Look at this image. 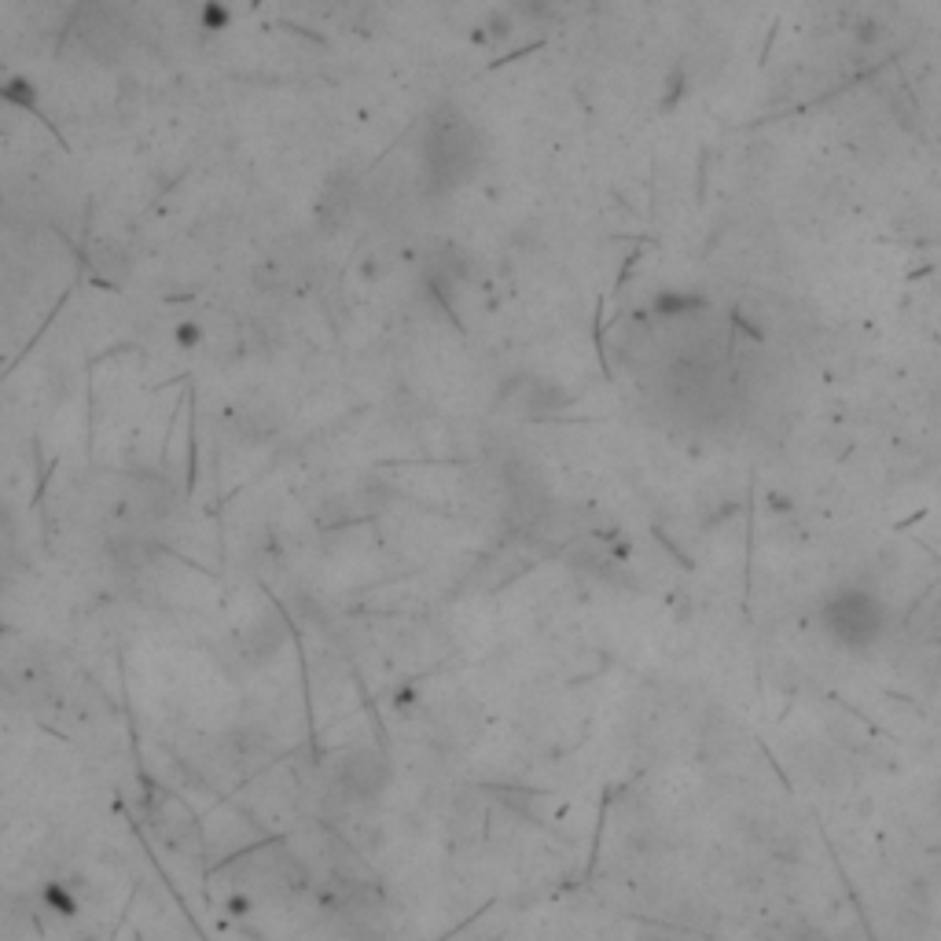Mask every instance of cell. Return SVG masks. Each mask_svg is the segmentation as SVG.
I'll use <instances>...</instances> for the list:
<instances>
[{
    "label": "cell",
    "instance_id": "obj_1",
    "mask_svg": "<svg viewBox=\"0 0 941 941\" xmlns=\"http://www.w3.org/2000/svg\"><path fill=\"white\" fill-rule=\"evenodd\" d=\"M482 166V140L460 107L445 103L423 125L420 181L427 195H445L475 177Z\"/></svg>",
    "mask_w": 941,
    "mask_h": 941
},
{
    "label": "cell",
    "instance_id": "obj_2",
    "mask_svg": "<svg viewBox=\"0 0 941 941\" xmlns=\"http://www.w3.org/2000/svg\"><path fill=\"white\" fill-rule=\"evenodd\" d=\"M70 41H78L81 52H89L100 63L118 59V52L129 41V19L118 0H81L74 23H70Z\"/></svg>",
    "mask_w": 941,
    "mask_h": 941
},
{
    "label": "cell",
    "instance_id": "obj_3",
    "mask_svg": "<svg viewBox=\"0 0 941 941\" xmlns=\"http://www.w3.org/2000/svg\"><path fill=\"white\" fill-rule=\"evenodd\" d=\"M342 787L353 794V798H375L390 783V769H386V758L375 754V750H357L342 761Z\"/></svg>",
    "mask_w": 941,
    "mask_h": 941
},
{
    "label": "cell",
    "instance_id": "obj_4",
    "mask_svg": "<svg viewBox=\"0 0 941 941\" xmlns=\"http://www.w3.org/2000/svg\"><path fill=\"white\" fill-rule=\"evenodd\" d=\"M357 203H361V181H357L353 173H335V177L328 181V188H324V195H320V203H317L320 225L328 228V232L342 228L346 221H350L353 206Z\"/></svg>",
    "mask_w": 941,
    "mask_h": 941
},
{
    "label": "cell",
    "instance_id": "obj_5",
    "mask_svg": "<svg viewBox=\"0 0 941 941\" xmlns=\"http://www.w3.org/2000/svg\"><path fill=\"white\" fill-rule=\"evenodd\" d=\"M706 298L703 295H692V291H662V295L655 298V313H662V317H688V313H695V309H703Z\"/></svg>",
    "mask_w": 941,
    "mask_h": 941
},
{
    "label": "cell",
    "instance_id": "obj_6",
    "mask_svg": "<svg viewBox=\"0 0 941 941\" xmlns=\"http://www.w3.org/2000/svg\"><path fill=\"white\" fill-rule=\"evenodd\" d=\"M0 100L12 103L15 111H19V107H23V111H34L37 89L26 78H12V81H4V85H0Z\"/></svg>",
    "mask_w": 941,
    "mask_h": 941
},
{
    "label": "cell",
    "instance_id": "obj_7",
    "mask_svg": "<svg viewBox=\"0 0 941 941\" xmlns=\"http://www.w3.org/2000/svg\"><path fill=\"white\" fill-rule=\"evenodd\" d=\"M879 37H883L879 34V23H861V30L853 34V41H857V45H875Z\"/></svg>",
    "mask_w": 941,
    "mask_h": 941
}]
</instances>
